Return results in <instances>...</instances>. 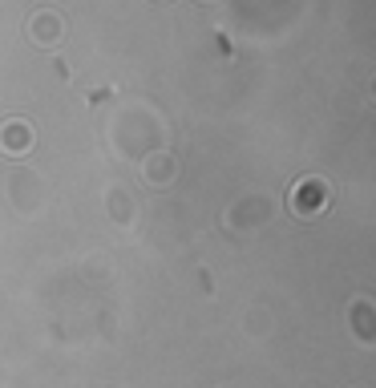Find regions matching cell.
<instances>
[{
  "instance_id": "obj_2",
  "label": "cell",
  "mask_w": 376,
  "mask_h": 388,
  "mask_svg": "<svg viewBox=\"0 0 376 388\" xmlns=\"http://www.w3.org/2000/svg\"><path fill=\"white\" fill-rule=\"evenodd\" d=\"M4 146H8V150H29V129H25V126H13V129H8V134H4Z\"/></svg>"
},
{
  "instance_id": "obj_1",
  "label": "cell",
  "mask_w": 376,
  "mask_h": 388,
  "mask_svg": "<svg viewBox=\"0 0 376 388\" xmlns=\"http://www.w3.org/2000/svg\"><path fill=\"white\" fill-rule=\"evenodd\" d=\"M328 207V186L320 178H304V182H295L292 190V210L299 219H308V214H320Z\"/></svg>"
}]
</instances>
